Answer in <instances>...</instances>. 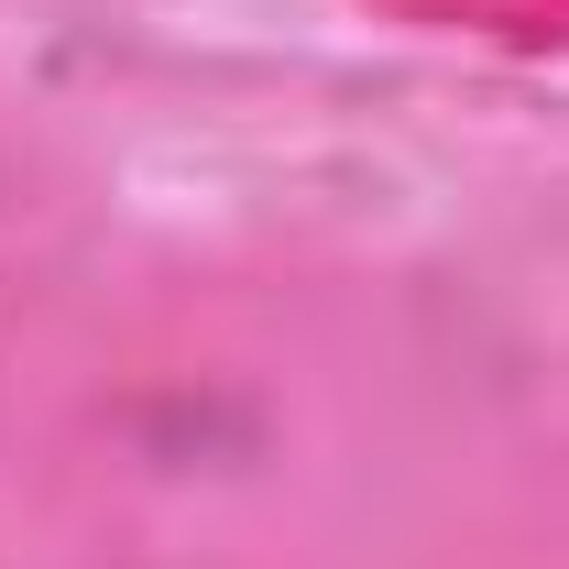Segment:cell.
Returning <instances> with one entry per match:
<instances>
[]
</instances>
